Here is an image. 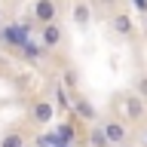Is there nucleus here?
Listing matches in <instances>:
<instances>
[{
    "label": "nucleus",
    "mask_w": 147,
    "mask_h": 147,
    "mask_svg": "<svg viewBox=\"0 0 147 147\" xmlns=\"http://www.w3.org/2000/svg\"><path fill=\"white\" fill-rule=\"evenodd\" d=\"M28 40H31V31H28V25H25V22L0 28V43H3V46H9V49H22Z\"/></svg>",
    "instance_id": "1"
},
{
    "label": "nucleus",
    "mask_w": 147,
    "mask_h": 147,
    "mask_svg": "<svg viewBox=\"0 0 147 147\" xmlns=\"http://www.w3.org/2000/svg\"><path fill=\"white\" fill-rule=\"evenodd\" d=\"M98 126H101V132H104V138H107V144H110V147L126 144L129 126L123 123V119H104V123H98Z\"/></svg>",
    "instance_id": "2"
},
{
    "label": "nucleus",
    "mask_w": 147,
    "mask_h": 147,
    "mask_svg": "<svg viewBox=\"0 0 147 147\" xmlns=\"http://www.w3.org/2000/svg\"><path fill=\"white\" fill-rule=\"evenodd\" d=\"M31 123L34 126H49V123H55V104L49 98H40L31 104Z\"/></svg>",
    "instance_id": "3"
},
{
    "label": "nucleus",
    "mask_w": 147,
    "mask_h": 147,
    "mask_svg": "<svg viewBox=\"0 0 147 147\" xmlns=\"http://www.w3.org/2000/svg\"><path fill=\"white\" fill-rule=\"evenodd\" d=\"M34 22L37 25L58 22V3L55 0H34Z\"/></svg>",
    "instance_id": "4"
},
{
    "label": "nucleus",
    "mask_w": 147,
    "mask_h": 147,
    "mask_svg": "<svg viewBox=\"0 0 147 147\" xmlns=\"http://www.w3.org/2000/svg\"><path fill=\"white\" fill-rule=\"evenodd\" d=\"M71 110H74V113H77V117L83 119V123H98V110L92 107V101L86 98V95H80V92L74 95V101H71Z\"/></svg>",
    "instance_id": "5"
},
{
    "label": "nucleus",
    "mask_w": 147,
    "mask_h": 147,
    "mask_svg": "<svg viewBox=\"0 0 147 147\" xmlns=\"http://www.w3.org/2000/svg\"><path fill=\"white\" fill-rule=\"evenodd\" d=\"M71 18H74V25L80 28V31H86V28L92 25V6L86 3V0H77L71 9Z\"/></svg>",
    "instance_id": "6"
},
{
    "label": "nucleus",
    "mask_w": 147,
    "mask_h": 147,
    "mask_svg": "<svg viewBox=\"0 0 147 147\" xmlns=\"http://www.w3.org/2000/svg\"><path fill=\"white\" fill-rule=\"evenodd\" d=\"M110 28H113L117 37H132V34H135V22H132L129 12H117V16L110 18Z\"/></svg>",
    "instance_id": "7"
},
{
    "label": "nucleus",
    "mask_w": 147,
    "mask_h": 147,
    "mask_svg": "<svg viewBox=\"0 0 147 147\" xmlns=\"http://www.w3.org/2000/svg\"><path fill=\"white\" fill-rule=\"evenodd\" d=\"M43 28V34H40V46L43 49H55V46L61 43V28L58 22H49V25H40Z\"/></svg>",
    "instance_id": "8"
},
{
    "label": "nucleus",
    "mask_w": 147,
    "mask_h": 147,
    "mask_svg": "<svg viewBox=\"0 0 147 147\" xmlns=\"http://www.w3.org/2000/svg\"><path fill=\"white\" fill-rule=\"evenodd\" d=\"M123 110H126V117H129V119H144V101L138 98L135 92L123 98Z\"/></svg>",
    "instance_id": "9"
},
{
    "label": "nucleus",
    "mask_w": 147,
    "mask_h": 147,
    "mask_svg": "<svg viewBox=\"0 0 147 147\" xmlns=\"http://www.w3.org/2000/svg\"><path fill=\"white\" fill-rule=\"evenodd\" d=\"M0 147H28V135L25 132H6L0 138Z\"/></svg>",
    "instance_id": "10"
},
{
    "label": "nucleus",
    "mask_w": 147,
    "mask_h": 147,
    "mask_svg": "<svg viewBox=\"0 0 147 147\" xmlns=\"http://www.w3.org/2000/svg\"><path fill=\"white\" fill-rule=\"evenodd\" d=\"M86 147H110L98 123H92V129H89V141H86Z\"/></svg>",
    "instance_id": "11"
},
{
    "label": "nucleus",
    "mask_w": 147,
    "mask_h": 147,
    "mask_svg": "<svg viewBox=\"0 0 147 147\" xmlns=\"http://www.w3.org/2000/svg\"><path fill=\"white\" fill-rule=\"evenodd\" d=\"M52 135L58 138V141H64V144H67V147H71V144H77V141H74V129L67 126V123H55Z\"/></svg>",
    "instance_id": "12"
},
{
    "label": "nucleus",
    "mask_w": 147,
    "mask_h": 147,
    "mask_svg": "<svg viewBox=\"0 0 147 147\" xmlns=\"http://www.w3.org/2000/svg\"><path fill=\"white\" fill-rule=\"evenodd\" d=\"M34 144H37V147H67L64 141H58L52 132H40V135L34 138Z\"/></svg>",
    "instance_id": "13"
},
{
    "label": "nucleus",
    "mask_w": 147,
    "mask_h": 147,
    "mask_svg": "<svg viewBox=\"0 0 147 147\" xmlns=\"http://www.w3.org/2000/svg\"><path fill=\"white\" fill-rule=\"evenodd\" d=\"M22 52H25L28 58H43V52H46V49H43L40 43H34V40H28V43L22 46Z\"/></svg>",
    "instance_id": "14"
},
{
    "label": "nucleus",
    "mask_w": 147,
    "mask_h": 147,
    "mask_svg": "<svg viewBox=\"0 0 147 147\" xmlns=\"http://www.w3.org/2000/svg\"><path fill=\"white\" fill-rule=\"evenodd\" d=\"M135 95L141 101H147V74H138V80H135Z\"/></svg>",
    "instance_id": "15"
},
{
    "label": "nucleus",
    "mask_w": 147,
    "mask_h": 147,
    "mask_svg": "<svg viewBox=\"0 0 147 147\" xmlns=\"http://www.w3.org/2000/svg\"><path fill=\"white\" fill-rule=\"evenodd\" d=\"M64 86H67V89H77V71H74V67H64Z\"/></svg>",
    "instance_id": "16"
},
{
    "label": "nucleus",
    "mask_w": 147,
    "mask_h": 147,
    "mask_svg": "<svg viewBox=\"0 0 147 147\" xmlns=\"http://www.w3.org/2000/svg\"><path fill=\"white\" fill-rule=\"evenodd\" d=\"M55 107H71V101L64 98V86H55Z\"/></svg>",
    "instance_id": "17"
},
{
    "label": "nucleus",
    "mask_w": 147,
    "mask_h": 147,
    "mask_svg": "<svg viewBox=\"0 0 147 147\" xmlns=\"http://www.w3.org/2000/svg\"><path fill=\"white\" fill-rule=\"evenodd\" d=\"M132 6H135L138 12H147V0H132Z\"/></svg>",
    "instance_id": "18"
},
{
    "label": "nucleus",
    "mask_w": 147,
    "mask_h": 147,
    "mask_svg": "<svg viewBox=\"0 0 147 147\" xmlns=\"http://www.w3.org/2000/svg\"><path fill=\"white\" fill-rule=\"evenodd\" d=\"M0 28H3V9H0Z\"/></svg>",
    "instance_id": "19"
},
{
    "label": "nucleus",
    "mask_w": 147,
    "mask_h": 147,
    "mask_svg": "<svg viewBox=\"0 0 147 147\" xmlns=\"http://www.w3.org/2000/svg\"><path fill=\"white\" fill-rule=\"evenodd\" d=\"M101 3H117V0H101Z\"/></svg>",
    "instance_id": "20"
},
{
    "label": "nucleus",
    "mask_w": 147,
    "mask_h": 147,
    "mask_svg": "<svg viewBox=\"0 0 147 147\" xmlns=\"http://www.w3.org/2000/svg\"><path fill=\"white\" fill-rule=\"evenodd\" d=\"M71 147H86V144H71Z\"/></svg>",
    "instance_id": "21"
},
{
    "label": "nucleus",
    "mask_w": 147,
    "mask_h": 147,
    "mask_svg": "<svg viewBox=\"0 0 147 147\" xmlns=\"http://www.w3.org/2000/svg\"><path fill=\"white\" fill-rule=\"evenodd\" d=\"M119 147H126V144H119Z\"/></svg>",
    "instance_id": "22"
},
{
    "label": "nucleus",
    "mask_w": 147,
    "mask_h": 147,
    "mask_svg": "<svg viewBox=\"0 0 147 147\" xmlns=\"http://www.w3.org/2000/svg\"><path fill=\"white\" fill-rule=\"evenodd\" d=\"M144 135H147V132H144Z\"/></svg>",
    "instance_id": "23"
}]
</instances>
